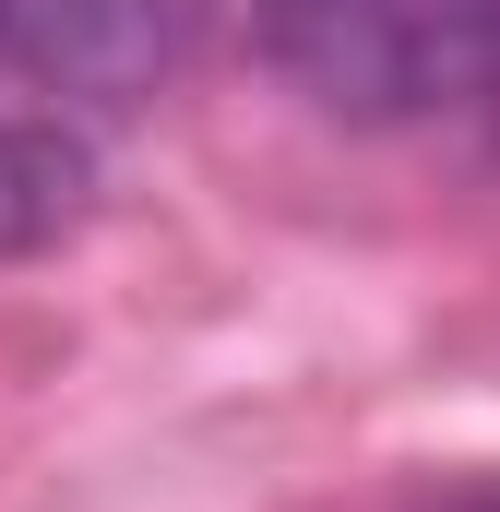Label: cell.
<instances>
[{
  "mask_svg": "<svg viewBox=\"0 0 500 512\" xmlns=\"http://www.w3.org/2000/svg\"><path fill=\"white\" fill-rule=\"evenodd\" d=\"M465 120L489 131V167H500V60H489V84H477V108H465Z\"/></svg>",
  "mask_w": 500,
  "mask_h": 512,
  "instance_id": "5",
  "label": "cell"
},
{
  "mask_svg": "<svg viewBox=\"0 0 500 512\" xmlns=\"http://www.w3.org/2000/svg\"><path fill=\"white\" fill-rule=\"evenodd\" d=\"M250 48L346 131L465 120L500 60V0H250Z\"/></svg>",
  "mask_w": 500,
  "mask_h": 512,
  "instance_id": "1",
  "label": "cell"
},
{
  "mask_svg": "<svg viewBox=\"0 0 500 512\" xmlns=\"http://www.w3.org/2000/svg\"><path fill=\"white\" fill-rule=\"evenodd\" d=\"M405 512H500V465H477V477H441L429 501H405Z\"/></svg>",
  "mask_w": 500,
  "mask_h": 512,
  "instance_id": "4",
  "label": "cell"
},
{
  "mask_svg": "<svg viewBox=\"0 0 500 512\" xmlns=\"http://www.w3.org/2000/svg\"><path fill=\"white\" fill-rule=\"evenodd\" d=\"M96 215V143L60 120H0V274Z\"/></svg>",
  "mask_w": 500,
  "mask_h": 512,
  "instance_id": "3",
  "label": "cell"
},
{
  "mask_svg": "<svg viewBox=\"0 0 500 512\" xmlns=\"http://www.w3.org/2000/svg\"><path fill=\"white\" fill-rule=\"evenodd\" d=\"M179 60V0H0V72L72 108H131Z\"/></svg>",
  "mask_w": 500,
  "mask_h": 512,
  "instance_id": "2",
  "label": "cell"
}]
</instances>
